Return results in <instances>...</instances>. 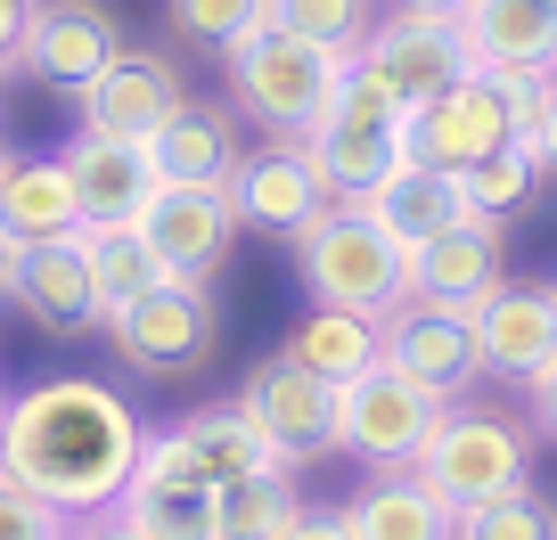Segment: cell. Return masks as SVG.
I'll list each match as a JSON object with an SVG mask.
<instances>
[{
	"mask_svg": "<svg viewBox=\"0 0 557 540\" xmlns=\"http://www.w3.org/2000/svg\"><path fill=\"white\" fill-rule=\"evenodd\" d=\"M139 442V410L99 377H41L25 393H0V475L66 524L123 507Z\"/></svg>",
	"mask_w": 557,
	"mask_h": 540,
	"instance_id": "cell-1",
	"label": "cell"
},
{
	"mask_svg": "<svg viewBox=\"0 0 557 540\" xmlns=\"http://www.w3.org/2000/svg\"><path fill=\"white\" fill-rule=\"evenodd\" d=\"M345 66L352 58L320 50V41L287 34V25H262V34H246V41L222 50L230 106H238L255 131H271V140H312L320 123H329L336 90H345Z\"/></svg>",
	"mask_w": 557,
	"mask_h": 540,
	"instance_id": "cell-2",
	"label": "cell"
},
{
	"mask_svg": "<svg viewBox=\"0 0 557 540\" xmlns=\"http://www.w3.org/2000/svg\"><path fill=\"white\" fill-rule=\"evenodd\" d=\"M296 271L312 287V303H336V312H369L385 319L394 303H410V246H394L377 229V213L336 197L312 229H296Z\"/></svg>",
	"mask_w": 557,
	"mask_h": 540,
	"instance_id": "cell-3",
	"label": "cell"
},
{
	"mask_svg": "<svg viewBox=\"0 0 557 540\" xmlns=\"http://www.w3.org/2000/svg\"><path fill=\"white\" fill-rule=\"evenodd\" d=\"M410 475L443 507H484L500 491H524V475H533V426L492 410V401H451L435 418V435H426V451L410 459Z\"/></svg>",
	"mask_w": 557,
	"mask_h": 540,
	"instance_id": "cell-4",
	"label": "cell"
},
{
	"mask_svg": "<svg viewBox=\"0 0 557 540\" xmlns=\"http://www.w3.org/2000/svg\"><path fill=\"white\" fill-rule=\"evenodd\" d=\"M304 148H312L320 180H329L336 197H369L377 180H394L401 164H410V115H401L394 90L352 58L345 90H336V106H329V123H320Z\"/></svg>",
	"mask_w": 557,
	"mask_h": 540,
	"instance_id": "cell-5",
	"label": "cell"
},
{
	"mask_svg": "<svg viewBox=\"0 0 557 540\" xmlns=\"http://www.w3.org/2000/svg\"><path fill=\"white\" fill-rule=\"evenodd\" d=\"M443 410H451L443 393H426L418 377H401V368L377 361L369 377H352L345 393H336V451L369 459V475H401L426 451Z\"/></svg>",
	"mask_w": 557,
	"mask_h": 540,
	"instance_id": "cell-6",
	"label": "cell"
},
{
	"mask_svg": "<svg viewBox=\"0 0 557 540\" xmlns=\"http://www.w3.org/2000/svg\"><path fill=\"white\" fill-rule=\"evenodd\" d=\"M107 336H115L123 368H139V377H189L222 344V303L206 279H164L157 296H139L132 312L107 319Z\"/></svg>",
	"mask_w": 557,
	"mask_h": 540,
	"instance_id": "cell-7",
	"label": "cell"
},
{
	"mask_svg": "<svg viewBox=\"0 0 557 540\" xmlns=\"http://www.w3.org/2000/svg\"><path fill=\"white\" fill-rule=\"evenodd\" d=\"M352 58H361V66L377 74L385 90H394L401 115L435 106L443 90L459 83V74H475L468 41H459V17H410V9H385V17L369 25V41H361Z\"/></svg>",
	"mask_w": 557,
	"mask_h": 540,
	"instance_id": "cell-8",
	"label": "cell"
},
{
	"mask_svg": "<svg viewBox=\"0 0 557 540\" xmlns=\"http://www.w3.org/2000/svg\"><path fill=\"white\" fill-rule=\"evenodd\" d=\"M115 516L139 524L148 540H222V524H213V484H206V467H197V451H189L181 426H164V435L139 442L132 491H123Z\"/></svg>",
	"mask_w": 557,
	"mask_h": 540,
	"instance_id": "cell-9",
	"label": "cell"
},
{
	"mask_svg": "<svg viewBox=\"0 0 557 540\" xmlns=\"http://www.w3.org/2000/svg\"><path fill=\"white\" fill-rule=\"evenodd\" d=\"M329 205H336V189L320 180V164H312L304 140H262V148H246L238 173H230V213H238V229H262V238H296V229H312Z\"/></svg>",
	"mask_w": 557,
	"mask_h": 540,
	"instance_id": "cell-10",
	"label": "cell"
},
{
	"mask_svg": "<svg viewBox=\"0 0 557 540\" xmlns=\"http://www.w3.org/2000/svg\"><path fill=\"white\" fill-rule=\"evenodd\" d=\"M468 344H475V377L484 385H533L557 361V296L549 287L500 279L484 303L468 312Z\"/></svg>",
	"mask_w": 557,
	"mask_h": 540,
	"instance_id": "cell-11",
	"label": "cell"
},
{
	"mask_svg": "<svg viewBox=\"0 0 557 540\" xmlns=\"http://www.w3.org/2000/svg\"><path fill=\"white\" fill-rule=\"evenodd\" d=\"M189 99L181 90V66L157 50H115L99 74H90L83 90H74V115H83V131H99V140H157L164 115Z\"/></svg>",
	"mask_w": 557,
	"mask_h": 540,
	"instance_id": "cell-12",
	"label": "cell"
},
{
	"mask_svg": "<svg viewBox=\"0 0 557 540\" xmlns=\"http://www.w3.org/2000/svg\"><path fill=\"white\" fill-rule=\"evenodd\" d=\"M139 229L173 279L213 287V271L230 262V238H238V213H230V189H213V180H164L139 213Z\"/></svg>",
	"mask_w": 557,
	"mask_h": 540,
	"instance_id": "cell-13",
	"label": "cell"
},
{
	"mask_svg": "<svg viewBox=\"0 0 557 540\" xmlns=\"http://www.w3.org/2000/svg\"><path fill=\"white\" fill-rule=\"evenodd\" d=\"M238 401L262 426V442L278 451V467H312V459L336 451V393L320 377H304L296 361H262Z\"/></svg>",
	"mask_w": 557,
	"mask_h": 540,
	"instance_id": "cell-14",
	"label": "cell"
},
{
	"mask_svg": "<svg viewBox=\"0 0 557 540\" xmlns=\"http://www.w3.org/2000/svg\"><path fill=\"white\" fill-rule=\"evenodd\" d=\"M508 140H517V123H508L492 74H459L435 106H418V115H410V156L435 164V173H468V164L500 156Z\"/></svg>",
	"mask_w": 557,
	"mask_h": 540,
	"instance_id": "cell-15",
	"label": "cell"
},
{
	"mask_svg": "<svg viewBox=\"0 0 557 540\" xmlns=\"http://www.w3.org/2000/svg\"><path fill=\"white\" fill-rule=\"evenodd\" d=\"M123 50L115 17H107L99 0H41L34 17H25V41H17V74L50 90H83L107 58Z\"/></svg>",
	"mask_w": 557,
	"mask_h": 540,
	"instance_id": "cell-16",
	"label": "cell"
},
{
	"mask_svg": "<svg viewBox=\"0 0 557 540\" xmlns=\"http://www.w3.org/2000/svg\"><path fill=\"white\" fill-rule=\"evenodd\" d=\"M385 328V368H401V377H418L426 393L443 401H468L475 377V344H468V312H443V303H394V312L377 319Z\"/></svg>",
	"mask_w": 557,
	"mask_h": 540,
	"instance_id": "cell-17",
	"label": "cell"
},
{
	"mask_svg": "<svg viewBox=\"0 0 557 540\" xmlns=\"http://www.w3.org/2000/svg\"><path fill=\"white\" fill-rule=\"evenodd\" d=\"M66 173H74V197H83V229H107V222H139L148 197L164 189L148 140H99V131H74L66 148Z\"/></svg>",
	"mask_w": 557,
	"mask_h": 540,
	"instance_id": "cell-18",
	"label": "cell"
},
{
	"mask_svg": "<svg viewBox=\"0 0 557 540\" xmlns=\"http://www.w3.org/2000/svg\"><path fill=\"white\" fill-rule=\"evenodd\" d=\"M500 279H508V238H500V222H484V213H468L459 229H443L435 246L410 254V296L443 303V312H475Z\"/></svg>",
	"mask_w": 557,
	"mask_h": 540,
	"instance_id": "cell-19",
	"label": "cell"
},
{
	"mask_svg": "<svg viewBox=\"0 0 557 540\" xmlns=\"http://www.w3.org/2000/svg\"><path fill=\"white\" fill-rule=\"evenodd\" d=\"M25 319H41L50 336H74V328H99V296H90V262H83V229L74 238H50V246H25L17 254V287H9Z\"/></svg>",
	"mask_w": 557,
	"mask_h": 540,
	"instance_id": "cell-20",
	"label": "cell"
},
{
	"mask_svg": "<svg viewBox=\"0 0 557 540\" xmlns=\"http://www.w3.org/2000/svg\"><path fill=\"white\" fill-rule=\"evenodd\" d=\"M352 205H369V213H377V229L394 246H410V254H418V246H435L443 229H459L475 213L468 189H459V173H435V164H418V156L401 164L394 180H377L369 197H352Z\"/></svg>",
	"mask_w": 557,
	"mask_h": 540,
	"instance_id": "cell-21",
	"label": "cell"
},
{
	"mask_svg": "<svg viewBox=\"0 0 557 540\" xmlns=\"http://www.w3.org/2000/svg\"><path fill=\"white\" fill-rule=\"evenodd\" d=\"M459 41H468L475 74L557 66V0H459Z\"/></svg>",
	"mask_w": 557,
	"mask_h": 540,
	"instance_id": "cell-22",
	"label": "cell"
},
{
	"mask_svg": "<svg viewBox=\"0 0 557 540\" xmlns=\"http://www.w3.org/2000/svg\"><path fill=\"white\" fill-rule=\"evenodd\" d=\"M278 361H296L304 377H320L329 393H345L352 377H369V368L385 361V328L369 312H336V303H312V312L287 328V352Z\"/></svg>",
	"mask_w": 557,
	"mask_h": 540,
	"instance_id": "cell-23",
	"label": "cell"
},
{
	"mask_svg": "<svg viewBox=\"0 0 557 540\" xmlns=\"http://www.w3.org/2000/svg\"><path fill=\"white\" fill-rule=\"evenodd\" d=\"M148 156H157L164 180H213V189H230V173H238V156H246V140H238V106L181 99L173 115H164V131L148 140Z\"/></svg>",
	"mask_w": 557,
	"mask_h": 540,
	"instance_id": "cell-24",
	"label": "cell"
},
{
	"mask_svg": "<svg viewBox=\"0 0 557 540\" xmlns=\"http://www.w3.org/2000/svg\"><path fill=\"white\" fill-rule=\"evenodd\" d=\"M0 229L17 246H50L83 229V197H74L66 156H17L9 180H0Z\"/></svg>",
	"mask_w": 557,
	"mask_h": 540,
	"instance_id": "cell-25",
	"label": "cell"
},
{
	"mask_svg": "<svg viewBox=\"0 0 557 540\" xmlns=\"http://www.w3.org/2000/svg\"><path fill=\"white\" fill-rule=\"evenodd\" d=\"M83 262H90V296H99V328L115 312H132L139 296H157L173 271L157 262L148 229L139 222H107V229H83Z\"/></svg>",
	"mask_w": 557,
	"mask_h": 540,
	"instance_id": "cell-26",
	"label": "cell"
},
{
	"mask_svg": "<svg viewBox=\"0 0 557 540\" xmlns=\"http://www.w3.org/2000/svg\"><path fill=\"white\" fill-rule=\"evenodd\" d=\"M345 524H352V540H451L459 507H443L401 467V475H369L361 500H345Z\"/></svg>",
	"mask_w": 557,
	"mask_h": 540,
	"instance_id": "cell-27",
	"label": "cell"
},
{
	"mask_svg": "<svg viewBox=\"0 0 557 540\" xmlns=\"http://www.w3.org/2000/svg\"><path fill=\"white\" fill-rule=\"evenodd\" d=\"M181 435H189V451H197V467H206V484H213V491L238 484V475L278 467V451L262 442V426L246 418V401H213V410H189V418H181Z\"/></svg>",
	"mask_w": 557,
	"mask_h": 540,
	"instance_id": "cell-28",
	"label": "cell"
},
{
	"mask_svg": "<svg viewBox=\"0 0 557 540\" xmlns=\"http://www.w3.org/2000/svg\"><path fill=\"white\" fill-rule=\"evenodd\" d=\"M296 516H304L296 467H262V475H238V484L213 491V524H222V540H287Z\"/></svg>",
	"mask_w": 557,
	"mask_h": 540,
	"instance_id": "cell-29",
	"label": "cell"
},
{
	"mask_svg": "<svg viewBox=\"0 0 557 540\" xmlns=\"http://www.w3.org/2000/svg\"><path fill=\"white\" fill-rule=\"evenodd\" d=\"M164 17H173V34L197 41V50H230V41L278 25V0H164Z\"/></svg>",
	"mask_w": 557,
	"mask_h": 540,
	"instance_id": "cell-30",
	"label": "cell"
},
{
	"mask_svg": "<svg viewBox=\"0 0 557 540\" xmlns=\"http://www.w3.org/2000/svg\"><path fill=\"white\" fill-rule=\"evenodd\" d=\"M385 17V0H278V25L304 41H320V50L352 58L369 41V25Z\"/></svg>",
	"mask_w": 557,
	"mask_h": 540,
	"instance_id": "cell-31",
	"label": "cell"
},
{
	"mask_svg": "<svg viewBox=\"0 0 557 540\" xmlns=\"http://www.w3.org/2000/svg\"><path fill=\"white\" fill-rule=\"evenodd\" d=\"M451 540H557V507L541 500L533 484H524V491H500V500H484V507H459Z\"/></svg>",
	"mask_w": 557,
	"mask_h": 540,
	"instance_id": "cell-32",
	"label": "cell"
},
{
	"mask_svg": "<svg viewBox=\"0 0 557 540\" xmlns=\"http://www.w3.org/2000/svg\"><path fill=\"white\" fill-rule=\"evenodd\" d=\"M533 180H541V164H533V148L524 140H508L500 156H484V164H468L459 173V189H468V205L484 213V222H508V213L533 197Z\"/></svg>",
	"mask_w": 557,
	"mask_h": 540,
	"instance_id": "cell-33",
	"label": "cell"
},
{
	"mask_svg": "<svg viewBox=\"0 0 557 540\" xmlns=\"http://www.w3.org/2000/svg\"><path fill=\"white\" fill-rule=\"evenodd\" d=\"M492 90H500L508 123H517V140L533 131V115L557 99V66H492Z\"/></svg>",
	"mask_w": 557,
	"mask_h": 540,
	"instance_id": "cell-34",
	"label": "cell"
},
{
	"mask_svg": "<svg viewBox=\"0 0 557 540\" xmlns=\"http://www.w3.org/2000/svg\"><path fill=\"white\" fill-rule=\"evenodd\" d=\"M74 524L58 516V507H41L34 491H17L9 475H0V540H66Z\"/></svg>",
	"mask_w": 557,
	"mask_h": 540,
	"instance_id": "cell-35",
	"label": "cell"
},
{
	"mask_svg": "<svg viewBox=\"0 0 557 540\" xmlns=\"http://www.w3.org/2000/svg\"><path fill=\"white\" fill-rule=\"evenodd\" d=\"M287 540H352V524H345V507H304L287 524Z\"/></svg>",
	"mask_w": 557,
	"mask_h": 540,
	"instance_id": "cell-36",
	"label": "cell"
},
{
	"mask_svg": "<svg viewBox=\"0 0 557 540\" xmlns=\"http://www.w3.org/2000/svg\"><path fill=\"white\" fill-rule=\"evenodd\" d=\"M524 410H533V426H541V435H549V442H557V361H549V368H541V377H533V385H524Z\"/></svg>",
	"mask_w": 557,
	"mask_h": 540,
	"instance_id": "cell-37",
	"label": "cell"
},
{
	"mask_svg": "<svg viewBox=\"0 0 557 540\" xmlns=\"http://www.w3.org/2000/svg\"><path fill=\"white\" fill-rule=\"evenodd\" d=\"M524 148H533V164L541 173H557V99L533 115V131H524Z\"/></svg>",
	"mask_w": 557,
	"mask_h": 540,
	"instance_id": "cell-38",
	"label": "cell"
},
{
	"mask_svg": "<svg viewBox=\"0 0 557 540\" xmlns=\"http://www.w3.org/2000/svg\"><path fill=\"white\" fill-rule=\"evenodd\" d=\"M66 540H148V532H139V524H123L115 507H107V516H83V524H74Z\"/></svg>",
	"mask_w": 557,
	"mask_h": 540,
	"instance_id": "cell-39",
	"label": "cell"
},
{
	"mask_svg": "<svg viewBox=\"0 0 557 540\" xmlns=\"http://www.w3.org/2000/svg\"><path fill=\"white\" fill-rule=\"evenodd\" d=\"M25 17H34V9H0V74H17V41H25Z\"/></svg>",
	"mask_w": 557,
	"mask_h": 540,
	"instance_id": "cell-40",
	"label": "cell"
},
{
	"mask_svg": "<svg viewBox=\"0 0 557 540\" xmlns=\"http://www.w3.org/2000/svg\"><path fill=\"white\" fill-rule=\"evenodd\" d=\"M17 254H25V246L0 229V303H9V287H17Z\"/></svg>",
	"mask_w": 557,
	"mask_h": 540,
	"instance_id": "cell-41",
	"label": "cell"
},
{
	"mask_svg": "<svg viewBox=\"0 0 557 540\" xmlns=\"http://www.w3.org/2000/svg\"><path fill=\"white\" fill-rule=\"evenodd\" d=\"M385 9H410V17H459V0H385Z\"/></svg>",
	"mask_w": 557,
	"mask_h": 540,
	"instance_id": "cell-42",
	"label": "cell"
},
{
	"mask_svg": "<svg viewBox=\"0 0 557 540\" xmlns=\"http://www.w3.org/2000/svg\"><path fill=\"white\" fill-rule=\"evenodd\" d=\"M0 9H41V0H0Z\"/></svg>",
	"mask_w": 557,
	"mask_h": 540,
	"instance_id": "cell-43",
	"label": "cell"
},
{
	"mask_svg": "<svg viewBox=\"0 0 557 540\" xmlns=\"http://www.w3.org/2000/svg\"><path fill=\"white\" fill-rule=\"evenodd\" d=\"M9 164H17V156H9V148H0V180H9Z\"/></svg>",
	"mask_w": 557,
	"mask_h": 540,
	"instance_id": "cell-44",
	"label": "cell"
},
{
	"mask_svg": "<svg viewBox=\"0 0 557 540\" xmlns=\"http://www.w3.org/2000/svg\"><path fill=\"white\" fill-rule=\"evenodd\" d=\"M549 296H557V287H549Z\"/></svg>",
	"mask_w": 557,
	"mask_h": 540,
	"instance_id": "cell-45",
	"label": "cell"
}]
</instances>
